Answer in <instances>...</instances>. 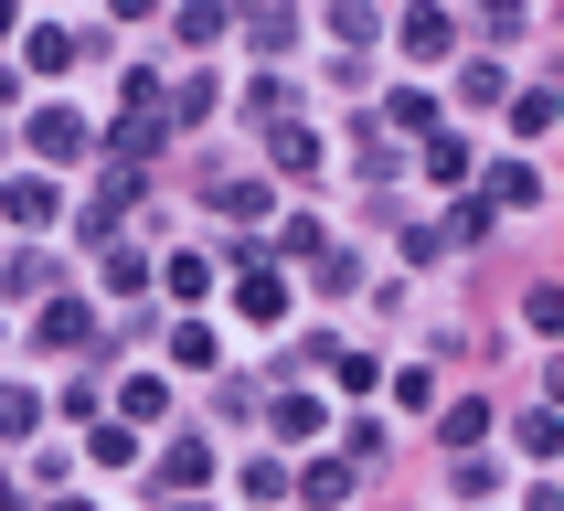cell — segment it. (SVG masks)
I'll use <instances>...</instances> for the list:
<instances>
[{
    "label": "cell",
    "instance_id": "cell-1",
    "mask_svg": "<svg viewBox=\"0 0 564 511\" xmlns=\"http://www.w3.org/2000/svg\"><path fill=\"white\" fill-rule=\"evenodd\" d=\"M54 511H86V501H54Z\"/></svg>",
    "mask_w": 564,
    "mask_h": 511
}]
</instances>
